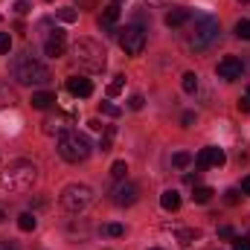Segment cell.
I'll list each match as a JSON object with an SVG mask.
<instances>
[{"label": "cell", "mask_w": 250, "mask_h": 250, "mask_svg": "<svg viewBox=\"0 0 250 250\" xmlns=\"http://www.w3.org/2000/svg\"><path fill=\"white\" fill-rule=\"evenodd\" d=\"M56 15H59V21H64V23H73V21H79V12H76V6H62Z\"/></svg>", "instance_id": "obj_22"}, {"label": "cell", "mask_w": 250, "mask_h": 250, "mask_svg": "<svg viewBox=\"0 0 250 250\" xmlns=\"http://www.w3.org/2000/svg\"><path fill=\"white\" fill-rule=\"evenodd\" d=\"M181 87H184V93H195V90H198V76H195V73H184Z\"/></svg>", "instance_id": "obj_26"}, {"label": "cell", "mask_w": 250, "mask_h": 250, "mask_svg": "<svg viewBox=\"0 0 250 250\" xmlns=\"http://www.w3.org/2000/svg\"><path fill=\"white\" fill-rule=\"evenodd\" d=\"M0 250H21V248H18L15 242H9V239H6V242H0Z\"/></svg>", "instance_id": "obj_39"}, {"label": "cell", "mask_w": 250, "mask_h": 250, "mask_svg": "<svg viewBox=\"0 0 250 250\" xmlns=\"http://www.w3.org/2000/svg\"><path fill=\"white\" fill-rule=\"evenodd\" d=\"M181 123H184V128H189V125L195 123V114H192V111H187V114L181 117Z\"/></svg>", "instance_id": "obj_38"}, {"label": "cell", "mask_w": 250, "mask_h": 250, "mask_svg": "<svg viewBox=\"0 0 250 250\" xmlns=\"http://www.w3.org/2000/svg\"><path fill=\"white\" fill-rule=\"evenodd\" d=\"M215 73H218V79L233 82V79H239V76L245 73V64H242V59H236V56H227V59H221V62H218Z\"/></svg>", "instance_id": "obj_10"}, {"label": "cell", "mask_w": 250, "mask_h": 250, "mask_svg": "<svg viewBox=\"0 0 250 250\" xmlns=\"http://www.w3.org/2000/svg\"><path fill=\"white\" fill-rule=\"evenodd\" d=\"M59 204H62V209L79 215V212H84L93 204V189L87 187V184H67L59 192Z\"/></svg>", "instance_id": "obj_5"}, {"label": "cell", "mask_w": 250, "mask_h": 250, "mask_svg": "<svg viewBox=\"0 0 250 250\" xmlns=\"http://www.w3.org/2000/svg\"><path fill=\"white\" fill-rule=\"evenodd\" d=\"M18 227H21L23 233H32V230L38 227V218H35V212H21V215H18Z\"/></svg>", "instance_id": "obj_18"}, {"label": "cell", "mask_w": 250, "mask_h": 250, "mask_svg": "<svg viewBox=\"0 0 250 250\" xmlns=\"http://www.w3.org/2000/svg\"><path fill=\"white\" fill-rule=\"evenodd\" d=\"M105 47L93 38H79L73 44V62L84 73H102L105 70Z\"/></svg>", "instance_id": "obj_2"}, {"label": "cell", "mask_w": 250, "mask_h": 250, "mask_svg": "<svg viewBox=\"0 0 250 250\" xmlns=\"http://www.w3.org/2000/svg\"><path fill=\"white\" fill-rule=\"evenodd\" d=\"M192 160H195V157H192L189 151H175V154H172V166H175V169H187Z\"/></svg>", "instance_id": "obj_19"}, {"label": "cell", "mask_w": 250, "mask_h": 250, "mask_svg": "<svg viewBox=\"0 0 250 250\" xmlns=\"http://www.w3.org/2000/svg\"><path fill=\"white\" fill-rule=\"evenodd\" d=\"M6 105H15V93L9 90V84H0V108Z\"/></svg>", "instance_id": "obj_29"}, {"label": "cell", "mask_w": 250, "mask_h": 250, "mask_svg": "<svg viewBox=\"0 0 250 250\" xmlns=\"http://www.w3.org/2000/svg\"><path fill=\"white\" fill-rule=\"evenodd\" d=\"M87 125H90L93 131H102V123H99V120H90V123H87Z\"/></svg>", "instance_id": "obj_41"}, {"label": "cell", "mask_w": 250, "mask_h": 250, "mask_svg": "<svg viewBox=\"0 0 250 250\" xmlns=\"http://www.w3.org/2000/svg\"><path fill=\"white\" fill-rule=\"evenodd\" d=\"M248 96H250V84H248Z\"/></svg>", "instance_id": "obj_46"}, {"label": "cell", "mask_w": 250, "mask_h": 250, "mask_svg": "<svg viewBox=\"0 0 250 250\" xmlns=\"http://www.w3.org/2000/svg\"><path fill=\"white\" fill-rule=\"evenodd\" d=\"M117 21H120V6H117V3L105 6V9H102V15H99V26H102L105 32H111V29L117 26Z\"/></svg>", "instance_id": "obj_14"}, {"label": "cell", "mask_w": 250, "mask_h": 250, "mask_svg": "<svg viewBox=\"0 0 250 250\" xmlns=\"http://www.w3.org/2000/svg\"><path fill=\"white\" fill-rule=\"evenodd\" d=\"M44 53L50 56V59H59L67 53V35H64L62 29H56V32H50V38L44 41Z\"/></svg>", "instance_id": "obj_11"}, {"label": "cell", "mask_w": 250, "mask_h": 250, "mask_svg": "<svg viewBox=\"0 0 250 250\" xmlns=\"http://www.w3.org/2000/svg\"><path fill=\"white\" fill-rule=\"evenodd\" d=\"M242 192H245V195H250V175L242 181Z\"/></svg>", "instance_id": "obj_40"}, {"label": "cell", "mask_w": 250, "mask_h": 250, "mask_svg": "<svg viewBox=\"0 0 250 250\" xmlns=\"http://www.w3.org/2000/svg\"><path fill=\"white\" fill-rule=\"evenodd\" d=\"M239 3H250V0H239Z\"/></svg>", "instance_id": "obj_45"}, {"label": "cell", "mask_w": 250, "mask_h": 250, "mask_svg": "<svg viewBox=\"0 0 250 250\" xmlns=\"http://www.w3.org/2000/svg\"><path fill=\"white\" fill-rule=\"evenodd\" d=\"M189 18H192V12L189 9H184V6H175V9H169L166 12V26L169 29H178V26H184Z\"/></svg>", "instance_id": "obj_13"}, {"label": "cell", "mask_w": 250, "mask_h": 250, "mask_svg": "<svg viewBox=\"0 0 250 250\" xmlns=\"http://www.w3.org/2000/svg\"><path fill=\"white\" fill-rule=\"evenodd\" d=\"M224 151L218 148V146H207V148H201L198 151V157H195V166L198 169H209V166H224Z\"/></svg>", "instance_id": "obj_9"}, {"label": "cell", "mask_w": 250, "mask_h": 250, "mask_svg": "<svg viewBox=\"0 0 250 250\" xmlns=\"http://www.w3.org/2000/svg\"><path fill=\"white\" fill-rule=\"evenodd\" d=\"M12 79L18 84H47L53 79V73H50V67L44 62H38L29 53H23V56H18L12 62Z\"/></svg>", "instance_id": "obj_3"}, {"label": "cell", "mask_w": 250, "mask_h": 250, "mask_svg": "<svg viewBox=\"0 0 250 250\" xmlns=\"http://www.w3.org/2000/svg\"><path fill=\"white\" fill-rule=\"evenodd\" d=\"M29 102H32V108H35V111H47V108H53L59 99H56V93H53V90H38V93H32V99H29Z\"/></svg>", "instance_id": "obj_15"}, {"label": "cell", "mask_w": 250, "mask_h": 250, "mask_svg": "<svg viewBox=\"0 0 250 250\" xmlns=\"http://www.w3.org/2000/svg\"><path fill=\"white\" fill-rule=\"evenodd\" d=\"M148 250H163V248H148Z\"/></svg>", "instance_id": "obj_43"}, {"label": "cell", "mask_w": 250, "mask_h": 250, "mask_svg": "<svg viewBox=\"0 0 250 250\" xmlns=\"http://www.w3.org/2000/svg\"><path fill=\"white\" fill-rule=\"evenodd\" d=\"M99 233H102V236H111V239H120V236H125V227L123 224H102Z\"/></svg>", "instance_id": "obj_24"}, {"label": "cell", "mask_w": 250, "mask_h": 250, "mask_svg": "<svg viewBox=\"0 0 250 250\" xmlns=\"http://www.w3.org/2000/svg\"><path fill=\"white\" fill-rule=\"evenodd\" d=\"M32 9V3L29 0H15V15H26Z\"/></svg>", "instance_id": "obj_33"}, {"label": "cell", "mask_w": 250, "mask_h": 250, "mask_svg": "<svg viewBox=\"0 0 250 250\" xmlns=\"http://www.w3.org/2000/svg\"><path fill=\"white\" fill-rule=\"evenodd\" d=\"M99 108H102V114H105V117H114V120H117V117L123 114V108H120V105H114V102H108V99H105V102H102Z\"/></svg>", "instance_id": "obj_28"}, {"label": "cell", "mask_w": 250, "mask_h": 250, "mask_svg": "<svg viewBox=\"0 0 250 250\" xmlns=\"http://www.w3.org/2000/svg\"><path fill=\"white\" fill-rule=\"evenodd\" d=\"M175 239H178L181 248H195V245L201 242V230H195V227H184V230L175 233Z\"/></svg>", "instance_id": "obj_16"}, {"label": "cell", "mask_w": 250, "mask_h": 250, "mask_svg": "<svg viewBox=\"0 0 250 250\" xmlns=\"http://www.w3.org/2000/svg\"><path fill=\"white\" fill-rule=\"evenodd\" d=\"M9 50H12V35H9V32H0V53L6 56Z\"/></svg>", "instance_id": "obj_32"}, {"label": "cell", "mask_w": 250, "mask_h": 250, "mask_svg": "<svg viewBox=\"0 0 250 250\" xmlns=\"http://www.w3.org/2000/svg\"><path fill=\"white\" fill-rule=\"evenodd\" d=\"M64 131H70V128H67L62 120H47V123H44V134H59V137H62Z\"/></svg>", "instance_id": "obj_21"}, {"label": "cell", "mask_w": 250, "mask_h": 250, "mask_svg": "<svg viewBox=\"0 0 250 250\" xmlns=\"http://www.w3.org/2000/svg\"><path fill=\"white\" fill-rule=\"evenodd\" d=\"M218 32H221L218 21H215L212 15H201V18H195V29H192V35H189V47H192L195 53H201V50H207V47L218 38Z\"/></svg>", "instance_id": "obj_6"}, {"label": "cell", "mask_w": 250, "mask_h": 250, "mask_svg": "<svg viewBox=\"0 0 250 250\" xmlns=\"http://www.w3.org/2000/svg\"><path fill=\"white\" fill-rule=\"evenodd\" d=\"M47 3H53V0H47Z\"/></svg>", "instance_id": "obj_47"}, {"label": "cell", "mask_w": 250, "mask_h": 250, "mask_svg": "<svg viewBox=\"0 0 250 250\" xmlns=\"http://www.w3.org/2000/svg\"><path fill=\"white\" fill-rule=\"evenodd\" d=\"M233 32H236V38H242V41H250V21H239Z\"/></svg>", "instance_id": "obj_30"}, {"label": "cell", "mask_w": 250, "mask_h": 250, "mask_svg": "<svg viewBox=\"0 0 250 250\" xmlns=\"http://www.w3.org/2000/svg\"><path fill=\"white\" fill-rule=\"evenodd\" d=\"M35 181H38V169L32 160H12L0 172V187L6 192H29Z\"/></svg>", "instance_id": "obj_1"}, {"label": "cell", "mask_w": 250, "mask_h": 250, "mask_svg": "<svg viewBox=\"0 0 250 250\" xmlns=\"http://www.w3.org/2000/svg\"><path fill=\"white\" fill-rule=\"evenodd\" d=\"M3 218H6V212H3V209H0V224H3Z\"/></svg>", "instance_id": "obj_42"}, {"label": "cell", "mask_w": 250, "mask_h": 250, "mask_svg": "<svg viewBox=\"0 0 250 250\" xmlns=\"http://www.w3.org/2000/svg\"><path fill=\"white\" fill-rule=\"evenodd\" d=\"M114 134H117V128H108V131H105V134L99 137V146H96V148H99L102 154H105V151H111V143H114Z\"/></svg>", "instance_id": "obj_23"}, {"label": "cell", "mask_w": 250, "mask_h": 250, "mask_svg": "<svg viewBox=\"0 0 250 250\" xmlns=\"http://www.w3.org/2000/svg\"><path fill=\"white\" fill-rule=\"evenodd\" d=\"M143 105H146V99H143V93H134V96L128 99V108H131V111H143Z\"/></svg>", "instance_id": "obj_31"}, {"label": "cell", "mask_w": 250, "mask_h": 250, "mask_svg": "<svg viewBox=\"0 0 250 250\" xmlns=\"http://www.w3.org/2000/svg\"><path fill=\"white\" fill-rule=\"evenodd\" d=\"M160 207H163L166 212H175V209H181V195H178L175 189H166V192L160 195Z\"/></svg>", "instance_id": "obj_17"}, {"label": "cell", "mask_w": 250, "mask_h": 250, "mask_svg": "<svg viewBox=\"0 0 250 250\" xmlns=\"http://www.w3.org/2000/svg\"><path fill=\"white\" fill-rule=\"evenodd\" d=\"M239 111H242V114H250V96L239 99Z\"/></svg>", "instance_id": "obj_37"}, {"label": "cell", "mask_w": 250, "mask_h": 250, "mask_svg": "<svg viewBox=\"0 0 250 250\" xmlns=\"http://www.w3.org/2000/svg\"><path fill=\"white\" fill-rule=\"evenodd\" d=\"M123 87H125V76H123V73H117V76H114V82L108 84V96H120V93H123Z\"/></svg>", "instance_id": "obj_25"}, {"label": "cell", "mask_w": 250, "mask_h": 250, "mask_svg": "<svg viewBox=\"0 0 250 250\" xmlns=\"http://www.w3.org/2000/svg\"><path fill=\"white\" fill-rule=\"evenodd\" d=\"M125 172H128V163H125V160H117V163L111 166V178H114V181H125Z\"/></svg>", "instance_id": "obj_27"}, {"label": "cell", "mask_w": 250, "mask_h": 250, "mask_svg": "<svg viewBox=\"0 0 250 250\" xmlns=\"http://www.w3.org/2000/svg\"><path fill=\"white\" fill-rule=\"evenodd\" d=\"M224 201L227 204H239V189H227L224 192Z\"/></svg>", "instance_id": "obj_34"}, {"label": "cell", "mask_w": 250, "mask_h": 250, "mask_svg": "<svg viewBox=\"0 0 250 250\" xmlns=\"http://www.w3.org/2000/svg\"><path fill=\"white\" fill-rule=\"evenodd\" d=\"M218 236H221V239H233V236H236V230L224 224V227H218Z\"/></svg>", "instance_id": "obj_35"}, {"label": "cell", "mask_w": 250, "mask_h": 250, "mask_svg": "<svg viewBox=\"0 0 250 250\" xmlns=\"http://www.w3.org/2000/svg\"><path fill=\"white\" fill-rule=\"evenodd\" d=\"M90 151H93L90 140L79 131H64L59 137V157L67 163H84L90 157Z\"/></svg>", "instance_id": "obj_4"}, {"label": "cell", "mask_w": 250, "mask_h": 250, "mask_svg": "<svg viewBox=\"0 0 250 250\" xmlns=\"http://www.w3.org/2000/svg\"><path fill=\"white\" fill-rule=\"evenodd\" d=\"M114 3H117V6H120V3H123V0H114Z\"/></svg>", "instance_id": "obj_44"}, {"label": "cell", "mask_w": 250, "mask_h": 250, "mask_svg": "<svg viewBox=\"0 0 250 250\" xmlns=\"http://www.w3.org/2000/svg\"><path fill=\"white\" fill-rule=\"evenodd\" d=\"M212 189L209 187H195V192H192V198H195V204H209L212 201Z\"/></svg>", "instance_id": "obj_20"}, {"label": "cell", "mask_w": 250, "mask_h": 250, "mask_svg": "<svg viewBox=\"0 0 250 250\" xmlns=\"http://www.w3.org/2000/svg\"><path fill=\"white\" fill-rule=\"evenodd\" d=\"M233 250H250V239H236Z\"/></svg>", "instance_id": "obj_36"}, {"label": "cell", "mask_w": 250, "mask_h": 250, "mask_svg": "<svg viewBox=\"0 0 250 250\" xmlns=\"http://www.w3.org/2000/svg\"><path fill=\"white\" fill-rule=\"evenodd\" d=\"M117 38H120V47H123L128 56H140L146 50V29L140 23H128L125 29L117 32Z\"/></svg>", "instance_id": "obj_7"}, {"label": "cell", "mask_w": 250, "mask_h": 250, "mask_svg": "<svg viewBox=\"0 0 250 250\" xmlns=\"http://www.w3.org/2000/svg\"><path fill=\"white\" fill-rule=\"evenodd\" d=\"M67 93H73L79 99H87V96H93V82L82 79V76H70L67 79Z\"/></svg>", "instance_id": "obj_12"}, {"label": "cell", "mask_w": 250, "mask_h": 250, "mask_svg": "<svg viewBox=\"0 0 250 250\" xmlns=\"http://www.w3.org/2000/svg\"><path fill=\"white\" fill-rule=\"evenodd\" d=\"M111 201L117 207H134L140 201V187L134 181H120L117 187L111 189Z\"/></svg>", "instance_id": "obj_8"}]
</instances>
